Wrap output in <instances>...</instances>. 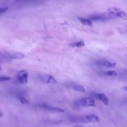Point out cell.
<instances>
[{
    "mask_svg": "<svg viewBox=\"0 0 127 127\" xmlns=\"http://www.w3.org/2000/svg\"><path fill=\"white\" fill-rule=\"evenodd\" d=\"M75 105L79 107H95V100L92 97L81 98L75 102Z\"/></svg>",
    "mask_w": 127,
    "mask_h": 127,
    "instance_id": "6da1fadb",
    "label": "cell"
},
{
    "mask_svg": "<svg viewBox=\"0 0 127 127\" xmlns=\"http://www.w3.org/2000/svg\"><path fill=\"white\" fill-rule=\"evenodd\" d=\"M73 121L75 122L79 123H94L99 122V118L94 114H89L85 116L79 117L74 118Z\"/></svg>",
    "mask_w": 127,
    "mask_h": 127,
    "instance_id": "7a4b0ae2",
    "label": "cell"
},
{
    "mask_svg": "<svg viewBox=\"0 0 127 127\" xmlns=\"http://www.w3.org/2000/svg\"><path fill=\"white\" fill-rule=\"evenodd\" d=\"M107 12L112 15L113 17H120L124 20H127V14L125 11H122L120 9L117 7H113L108 9Z\"/></svg>",
    "mask_w": 127,
    "mask_h": 127,
    "instance_id": "3957f363",
    "label": "cell"
},
{
    "mask_svg": "<svg viewBox=\"0 0 127 127\" xmlns=\"http://www.w3.org/2000/svg\"><path fill=\"white\" fill-rule=\"evenodd\" d=\"M114 18L110 14L104 13V14H94L89 16V19L91 21H107L110 19Z\"/></svg>",
    "mask_w": 127,
    "mask_h": 127,
    "instance_id": "277c9868",
    "label": "cell"
},
{
    "mask_svg": "<svg viewBox=\"0 0 127 127\" xmlns=\"http://www.w3.org/2000/svg\"><path fill=\"white\" fill-rule=\"evenodd\" d=\"M95 63H96L97 65L99 66L105 67V68H114L116 66V63H115L105 59L99 60L97 61Z\"/></svg>",
    "mask_w": 127,
    "mask_h": 127,
    "instance_id": "5b68a950",
    "label": "cell"
},
{
    "mask_svg": "<svg viewBox=\"0 0 127 127\" xmlns=\"http://www.w3.org/2000/svg\"><path fill=\"white\" fill-rule=\"evenodd\" d=\"M28 72L26 70H21L17 74V79L22 84H27L28 81Z\"/></svg>",
    "mask_w": 127,
    "mask_h": 127,
    "instance_id": "8992f818",
    "label": "cell"
},
{
    "mask_svg": "<svg viewBox=\"0 0 127 127\" xmlns=\"http://www.w3.org/2000/svg\"><path fill=\"white\" fill-rule=\"evenodd\" d=\"M40 79L43 82L48 83V84H55L57 83L55 78L52 76L49 75V74H42L40 76Z\"/></svg>",
    "mask_w": 127,
    "mask_h": 127,
    "instance_id": "52a82bcc",
    "label": "cell"
},
{
    "mask_svg": "<svg viewBox=\"0 0 127 127\" xmlns=\"http://www.w3.org/2000/svg\"><path fill=\"white\" fill-rule=\"evenodd\" d=\"M40 107L42 109H45V110H47V111L52 112H59V113H63L64 112V110L63 109H60V108L58 107H53L50 106V105H47V104H40L39 105Z\"/></svg>",
    "mask_w": 127,
    "mask_h": 127,
    "instance_id": "ba28073f",
    "label": "cell"
},
{
    "mask_svg": "<svg viewBox=\"0 0 127 127\" xmlns=\"http://www.w3.org/2000/svg\"><path fill=\"white\" fill-rule=\"evenodd\" d=\"M93 96L95 98V99H98L100 101H101L104 105H109V99L106 95H105L103 93H96V94H93Z\"/></svg>",
    "mask_w": 127,
    "mask_h": 127,
    "instance_id": "9c48e42d",
    "label": "cell"
},
{
    "mask_svg": "<svg viewBox=\"0 0 127 127\" xmlns=\"http://www.w3.org/2000/svg\"><path fill=\"white\" fill-rule=\"evenodd\" d=\"M68 86L71 88V89H73V90L76 91L80 92V93H84L86 92V89L81 84H78L76 83H69L68 84Z\"/></svg>",
    "mask_w": 127,
    "mask_h": 127,
    "instance_id": "30bf717a",
    "label": "cell"
},
{
    "mask_svg": "<svg viewBox=\"0 0 127 127\" xmlns=\"http://www.w3.org/2000/svg\"><path fill=\"white\" fill-rule=\"evenodd\" d=\"M78 19L80 21L81 23L82 24L84 25V26H93V22L91 19H86V18H83V17H78Z\"/></svg>",
    "mask_w": 127,
    "mask_h": 127,
    "instance_id": "8fae6325",
    "label": "cell"
},
{
    "mask_svg": "<svg viewBox=\"0 0 127 127\" xmlns=\"http://www.w3.org/2000/svg\"><path fill=\"white\" fill-rule=\"evenodd\" d=\"M24 57V55L22 53H12L10 55H9V58L10 59H22V58Z\"/></svg>",
    "mask_w": 127,
    "mask_h": 127,
    "instance_id": "7c38bea8",
    "label": "cell"
},
{
    "mask_svg": "<svg viewBox=\"0 0 127 127\" xmlns=\"http://www.w3.org/2000/svg\"><path fill=\"white\" fill-rule=\"evenodd\" d=\"M85 45L84 42L83 40L78 41V42H74L70 44V46L72 47H77V48H80V47H83Z\"/></svg>",
    "mask_w": 127,
    "mask_h": 127,
    "instance_id": "4fadbf2b",
    "label": "cell"
},
{
    "mask_svg": "<svg viewBox=\"0 0 127 127\" xmlns=\"http://www.w3.org/2000/svg\"><path fill=\"white\" fill-rule=\"evenodd\" d=\"M102 74L105 76H112V77H115L117 75V73L115 71H107L103 72Z\"/></svg>",
    "mask_w": 127,
    "mask_h": 127,
    "instance_id": "5bb4252c",
    "label": "cell"
},
{
    "mask_svg": "<svg viewBox=\"0 0 127 127\" xmlns=\"http://www.w3.org/2000/svg\"><path fill=\"white\" fill-rule=\"evenodd\" d=\"M18 99L20 101V102L22 104H28L29 102L26 98L23 97H21V96H19L18 97Z\"/></svg>",
    "mask_w": 127,
    "mask_h": 127,
    "instance_id": "9a60e30c",
    "label": "cell"
},
{
    "mask_svg": "<svg viewBox=\"0 0 127 127\" xmlns=\"http://www.w3.org/2000/svg\"><path fill=\"white\" fill-rule=\"evenodd\" d=\"M11 78L9 76H0V82L8 81L11 80Z\"/></svg>",
    "mask_w": 127,
    "mask_h": 127,
    "instance_id": "2e32d148",
    "label": "cell"
},
{
    "mask_svg": "<svg viewBox=\"0 0 127 127\" xmlns=\"http://www.w3.org/2000/svg\"><path fill=\"white\" fill-rule=\"evenodd\" d=\"M8 10V8L7 7H0V14L4 13Z\"/></svg>",
    "mask_w": 127,
    "mask_h": 127,
    "instance_id": "e0dca14e",
    "label": "cell"
},
{
    "mask_svg": "<svg viewBox=\"0 0 127 127\" xmlns=\"http://www.w3.org/2000/svg\"><path fill=\"white\" fill-rule=\"evenodd\" d=\"M2 116H3V114H2V113L1 112H0V118L2 117Z\"/></svg>",
    "mask_w": 127,
    "mask_h": 127,
    "instance_id": "ac0fdd59",
    "label": "cell"
},
{
    "mask_svg": "<svg viewBox=\"0 0 127 127\" xmlns=\"http://www.w3.org/2000/svg\"><path fill=\"white\" fill-rule=\"evenodd\" d=\"M83 127V126H78V127Z\"/></svg>",
    "mask_w": 127,
    "mask_h": 127,
    "instance_id": "d6986e66",
    "label": "cell"
},
{
    "mask_svg": "<svg viewBox=\"0 0 127 127\" xmlns=\"http://www.w3.org/2000/svg\"><path fill=\"white\" fill-rule=\"evenodd\" d=\"M1 70H2V67H1V65H0V71H1Z\"/></svg>",
    "mask_w": 127,
    "mask_h": 127,
    "instance_id": "ffe728a7",
    "label": "cell"
},
{
    "mask_svg": "<svg viewBox=\"0 0 127 127\" xmlns=\"http://www.w3.org/2000/svg\"><path fill=\"white\" fill-rule=\"evenodd\" d=\"M125 90H126V91H127V87H125Z\"/></svg>",
    "mask_w": 127,
    "mask_h": 127,
    "instance_id": "44dd1931",
    "label": "cell"
}]
</instances>
